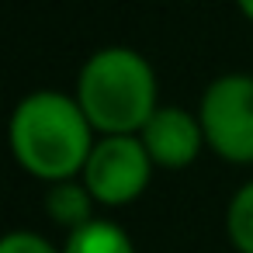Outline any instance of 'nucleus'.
Segmentation results:
<instances>
[{
	"mask_svg": "<svg viewBox=\"0 0 253 253\" xmlns=\"http://www.w3.org/2000/svg\"><path fill=\"white\" fill-rule=\"evenodd\" d=\"M94 125L87 122L77 97L59 90H35L18 101L11 115L14 160L39 180L59 184L84 173L94 153Z\"/></svg>",
	"mask_w": 253,
	"mask_h": 253,
	"instance_id": "1",
	"label": "nucleus"
},
{
	"mask_svg": "<svg viewBox=\"0 0 253 253\" xmlns=\"http://www.w3.org/2000/svg\"><path fill=\"white\" fill-rule=\"evenodd\" d=\"M77 104L94 132L139 135L156 115V73L128 45L97 49L77 77Z\"/></svg>",
	"mask_w": 253,
	"mask_h": 253,
	"instance_id": "2",
	"label": "nucleus"
},
{
	"mask_svg": "<svg viewBox=\"0 0 253 253\" xmlns=\"http://www.w3.org/2000/svg\"><path fill=\"white\" fill-rule=\"evenodd\" d=\"M205 142L229 163H253V77L225 73L208 84L198 104Z\"/></svg>",
	"mask_w": 253,
	"mask_h": 253,
	"instance_id": "3",
	"label": "nucleus"
},
{
	"mask_svg": "<svg viewBox=\"0 0 253 253\" xmlns=\"http://www.w3.org/2000/svg\"><path fill=\"white\" fill-rule=\"evenodd\" d=\"M153 160L139 135H104L97 139L87 167H84V187L94 194L97 205L118 208L135 201L153 177Z\"/></svg>",
	"mask_w": 253,
	"mask_h": 253,
	"instance_id": "4",
	"label": "nucleus"
},
{
	"mask_svg": "<svg viewBox=\"0 0 253 253\" xmlns=\"http://www.w3.org/2000/svg\"><path fill=\"white\" fill-rule=\"evenodd\" d=\"M149 160L156 167H167V170H184L198 160L201 153V142H205V132H201V122L187 111V108H177V104H160L156 115L146 122V128L139 132Z\"/></svg>",
	"mask_w": 253,
	"mask_h": 253,
	"instance_id": "5",
	"label": "nucleus"
},
{
	"mask_svg": "<svg viewBox=\"0 0 253 253\" xmlns=\"http://www.w3.org/2000/svg\"><path fill=\"white\" fill-rule=\"evenodd\" d=\"M45 211L56 225L77 232L94 222V194L84 187V180H59L45 194Z\"/></svg>",
	"mask_w": 253,
	"mask_h": 253,
	"instance_id": "6",
	"label": "nucleus"
},
{
	"mask_svg": "<svg viewBox=\"0 0 253 253\" xmlns=\"http://www.w3.org/2000/svg\"><path fill=\"white\" fill-rule=\"evenodd\" d=\"M63 253H135V243L128 232L108 218H94L84 229L70 232L63 243Z\"/></svg>",
	"mask_w": 253,
	"mask_h": 253,
	"instance_id": "7",
	"label": "nucleus"
},
{
	"mask_svg": "<svg viewBox=\"0 0 253 253\" xmlns=\"http://www.w3.org/2000/svg\"><path fill=\"white\" fill-rule=\"evenodd\" d=\"M225 232L239 253H253V180L232 194L225 208Z\"/></svg>",
	"mask_w": 253,
	"mask_h": 253,
	"instance_id": "8",
	"label": "nucleus"
},
{
	"mask_svg": "<svg viewBox=\"0 0 253 253\" xmlns=\"http://www.w3.org/2000/svg\"><path fill=\"white\" fill-rule=\"evenodd\" d=\"M0 253H63V250H56V246H52L45 236H39V232L18 229V232H7V236H4Z\"/></svg>",
	"mask_w": 253,
	"mask_h": 253,
	"instance_id": "9",
	"label": "nucleus"
},
{
	"mask_svg": "<svg viewBox=\"0 0 253 253\" xmlns=\"http://www.w3.org/2000/svg\"><path fill=\"white\" fill-rule=\"evenodd\" d=\"M236 4H239V11H243V14L253 21V0H236Z\"/></svg>",
	"mask_w": 253,
	"mask_h": 253,
	"instance_id": "10",
	"label": "nucleus"
}]
</instances>
